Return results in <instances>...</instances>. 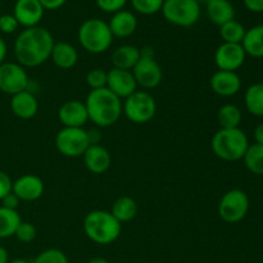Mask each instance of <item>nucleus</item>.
I'll return each instance as SVG.
<instances>
[{
	"label": "nucleus",
	"mask_w": 263,
	"mask_h": 263,
	"mask_svg": "<svg viewBox=\"0 0 263 263\" xmlns=\"http://www.w3.org/2000/svg\"><path fill=\"white\" fill-rule=\"evenodd\" d=\"M246 167L254 175L263 176V145H249L243 157Z\"/></svg>",
	"instance_id": "nucleus-29"
},
{
	"label": "nucleus",
	"mask_w": 263,
	"mask_h": 263,
	"mask_svg": "<svg viewBox=\"0 0 263 263\" xmlns=\"http://www.w3.org/2000/svg\"><path fill=\"white\" fill-rule=\"evenodd\" d=\"M20 202H21V200L18 199L17 195H15L14 193L10 192L9 194L5 195V197L2 199V203H3L2 207L8 208V210H14V211H17L18 205H20Z\"/></svg>",
	"instance_id": "nucleus-38"
},
{
	"label": "nucleus",
	"mask_w": 263,
	"mask_h": 263,
	"mask_svg": "<svg viewBox=\"0 0 263 263\" xmlns=\"http://www.w3.org/2000/svg\"><path fill=\"white\" fill-rule=\"evenodd\" d=\"M241 118L243 115L240 108L234 104H225L218 109L217 121L221 128H238Z\"/></svg>",
	"instance_id": "nucleus-28"
},
{
	"label": "nucleus",
	"mask_w": 263,
	"mask_h": 263,
	"mask_svg": "<svg viewBox=\"0 0 263 263\" xmlns=\"http://www.w3.org/2000/svg\"><path fill=\"white\" fill-rule=\"evenodd\" d=\"M246 108L251 115L256 117L263 116V81L253 84L247 89L244 95Z\"/></svg>",
	"instance_id": "nucleus-26"
},
{
	"label": "nucleus",
	"mask_w": 263,
	"mask_h": 263,
	"mask_svg": "<svg viewBox=\"0 0 263 263\" xmlns=\"http://www.w3.org/2000/svg\"><path fill=\"white\" fill-rule=\"evenodd\" d=\"M22 220L17 211L0 207V239L14 236Z\"/></svg>",
	"instance_id": "nucleus-27"
},
{
	"label": "nucleus",
	"mask_w": 263,
	"mask_h": 263,
	"mask_svg": "<svg viewBox=\"0 0 263 263\" xmlns=\"http://www.w3.org/2000/svg\"><path fill=\"white\" fill-rule=\"evenodd\" d=\"M84 163L86 168L91 174L100 175L104 174L109 170L112 164V157L108 152L107 148H104L100 144H92L87 148V151L84 153Z\"/></svg>",
	"instance_id": "nucleus-18"
},
{
	"label": "nucleus",
	"mask_w": 263,
	"mask_h": 263,
	"mask_svg": "<svg viewBox=\"0 0 263 263\" xmlns=\"http://www.w3.org/2000/svg\"><path fill=\"white\" fill-rule=\"evenodd\" d=\"M90 145L89 134L84 127H63L55 136L57 151L68 158L82 157Z\"/></svg>",
	"instance_id": "nucleus-9"
},
{
	"label": "nucleus",
	"mask_w": 263,
	"mask_h": 263,
	"mask_svg": "<svg viewBox=\"0 0 263 263\" xmlns=\"http://www.w3.org/2000/svg\"><path fill=\"white\" fill-rule=\"evenodd\" d=\"M32 263H69L66 254L59 249H46L41 252Z\"/></svg>",
	"instance_id": "nucleus-32"
},
{
	"label": "nucleus",
	"mask_w": 263,
	"mask_h": 263,
	"mask_svg": "<svg viewBox=\"0 0 263 263\" xmlns=\"http://www.w3.org/2000/svg\"><path fill=\"white\" fill-rule=\"evenodd\" d=\"M249 146L248 138L240 128H220L211 141L212 152L220 159L235 162L243 159Z\"/></svg>",
	"instance_id": "nucleus-4"
},
{
	"label": "nucleus",
	"mask_w": 263,
	"mask_h": 263,
	"mask_svg": "<svg viewBox=\"0 0 263 263\" xmlns=\"http://www.w3.org/2000/svg\"><path fill=\"white\" fill-rule=\"evenodd\" d=\"M50 59L58 68L71 69L77 64L79 51L72 44L61 41V43L54 44Z\"/></svg>",
	"instance_id": "nucleus-21"
},
{
	"label": "nucleus",
	"mask_w": 263,
	"mask_h": 263,
	"mask_svg": "<svg viewBox=\"0 0 263 263\" xmlns=\"http://www.w3.org/2000/svg\"><path fill=\"white\" fill-rule=\"evenodd\" d=\"M108 26L113 37H130L138 28V18L134 13L122 9L112 15Z\"/></svg>",
	"instance_id": "nucleus-20"
},
{
	"label": "nucleus",
	"mask_w": 263,
	"mask_h": 263,
	"mask_svg": "<svg viewBox=\"0 0 263 263\" xmlns=\"http://www.w3.org/2000/svg\"><path fill=\"white\" fill-rule=\"evenodd\" d=\"M12 185L13 181L8 176V174H5L4 171H0V202H2V199L5 195H8L12 192Z\"/></svg>",
	"instance_id": "nucleus-37"
},
{
	"label": "nucleus",
	"mask_w": 263,
	"mask_h": 263,
	"mask_svg": "<svg viewBox=\"0 0 263 263\" xmlns=\"http://www.w3.org/2000/svg\"><path fill=\"white\" fill-rule=\"evenodd\" d=\"M246 32L247 30L244 28V26L235 20L220 26V36L223 43L241 44Z\"/></svg>",
	"instance_id": "nucleus-30"
},
{
	"label": "nucleus",
	"mask_w": 263,
	"mask_h": 263,
	"mask_svg": "<svg viewBox=\"0 0 263 263\" xmlns=\"http://www.w3.org/2000/svg\"><path fill=\"white\" fill-rule=\"evenodd\" d=\"M7 44H5V41L0 37V64L4 63L5 57H7Z\"/></svg>",
	"instance_id": "nucleus-42"
},
{
	"label": "nucleus",
	"mask_w": 263,
	"mask_h": 263,
	"mask_svg": "<svg viewBox=\"0 0 263 263\" xmlns=\"http://www.w3.org/2000/svg\"><path fill=\"white\" fill-rule=\"evenodd\" d=\"M253 135H254V140H256V144L263 145V122L256 126Z\"/></svg>",
	"instance_id": "nucleus-41"
},
{
	"label": "nucleus",
	"mask_w": 263,
	"mask_h": 263,
	"mask_svg": "<svg viewBox=\"0 0 263 263\" xmlns=\"http://www.w3.org/2000/svg\"><path fill=\"white\" fill-rule=\"evenodd\" d=\"M86 84L91 90L107 87V72L100 68L91 69L86 74Z\"/></svg>",
	"instance_id": "nucleus-33"
},
{
	"label": "nucleus",
	"mask_w": 263,
	"mask_h": 263,
	"mask_svg": "<svg viewBox=\"0 0 263 263\" xmlns=\"http://www.w3.org/2000/svg\"><path fill=\"white\" fill-rule=\"evenodd\" d=\"M0 263H9V254L4 247H0Z\"/></svg>",
	"instance_id": "nucleus-43"
},
{
	"label": "nucleus",
	"mask_w": 263,
	"mask_h": 263,
	"mask_svg": "<svg viewBox=\"0 0 263 263\" xmlns=\"http://www.w3.org/2000/svg\"><path fill=\"white\" fill-rule=\"evenodd\" d=\"M140 49L134 45H122L118 46L112 53V64L113 68L125 69V71H133L134 67L140 59Z\"/></svg>",
	"instance_id": "nucleus-23"
},
{
	"label": "nucleus",
	"mask_w": 263,
	"mask_h": 263,
	"mask_svg": "<svg viewBox=\"0 0 263 263\" xmlns=\"http://www.w3.org/2000/svg\"><path fill=\"white\" fill-rule=\"evenodd\" d=\"M210 84L215 94L223 98H230L239 92L241 87V80L236 72L218 69L212 74Z\"/></svg>",
	"instance_id": "nucleus-17"
},
{
	"label": "nucleus",
	"mask_w": 263,
	"mask_h": 263,
	"mask_svg": "<svg viewBox=\"0 0 263 263\" xmlns=\"http://www.w3.org/2000/svg\"><path fill=\"white\" fill-rule=\"evenodd\" d=\"M55 44L53 35L41 26L25 28L14 41V57L22 67H39L51 55Z\"/></svg>",
	"instance_id": "nucleus-1"
},
{
	"label": "nucleus",
	"mask_w": 263,
	"mask_h": 263,
	"mask_svg": "<svg viewBox=\"0 0 263 263\" xmlns=\"http://www.w3.org/2000/svg\"><path fill=\"white\" fill-rule=\"evenodd\" d=\"M141 57L133 72L138 86H141L145 90L156 89L159 86L163 80V71L158 62L154 59L153 49L143 48L140 49Z\"/></svg>",
	"instance_id": "nucleus-8"
},
{
	"label": "nucleus",
	"mask_w": 263,
	"mask_h": 263,
	"mask_svg": "<svg viewBox=\"0 0 263 263\" xmlns=\"http://www.w3.org/2000/svg\"><path fill=\"white\" fill-rule=\"evenodd\" d=\"M58 118L64 127H84L89 121L86 105L80 100H68L59 108Z\"/></svg>",
	"instance_id": "nucleus-16"
},
{
	"label": "nucleus",
	"mask_w": 263,
	"mask_h": 263,
	"mask_svg": "<svg viewBox=\"0 0 263 263\" xmlns=\"http://www.w3.org/2000/svg\"><path fill=\"white\" fill-rule=\"evenodd\" d=\"M89 120L98 127H109L122 115V102L109 89L91 90L85 100Z\"/></svg>",
	"instance_id": "nucleus-2"
},
{
	"label": "nucleus",
	"mask_w": 263,
	"mask_h": 263,
	"mask_svg": "<svg viewBox=\"0 0 263 263\" xmlns=\"http://www.w3.org/2000/svg\"><path fill=\"white\" fill-rule=\"evenodd\" d=\"M247 9L254 13L263 12V0H243Z\"/></svg>",
	"instance_id": "nucleus-40"
},
{
	"label": "nucleus",
	"mask_w": 263,
	"mask_h": 263,
	"mask_svg": "<svg viewBox=\"0 0 263 263\" xmlns=\"http://www.w3.org/2000/svg\"><path fill=\"white\" fill-rule=\"evenodd\" d=\"M18 21L13 14H3L0 15V31L3 33H13L17 31Z\"/></svg>",
	"instance_id": "nucleus-36"
},
{
	"label": "nucleus",
	"mask_w": 263,
	"mask_h": 263,
	"mask_svg": "<svg viewBox=\"0 0 263 263\" xmlns=\"http://www.w3.org/2000/svg\"><path fill=\"white\" fill-rule=\"evenodd\" d=\"M84 231L94 243L108 246L117 240L122 231V225L108 211L95 210L85 216Z\"/></svg>",
	"instance_id": "nucleus-3"
},
{
	"label": "nucleus",
	"mask_w": 263,
	"mask_h": 263,
	"mask_svg": "<svg viewBox=\"0 0 263 263\" xmlns=\"http://www.w3.org/2000/svg\"><path fill=\"white\" fill-rule=\"evenodd\" d=\"M36 234H37V230H36L35 225L31 222H21L20 226H18L17 231H15L14 236L22 243H31L33 239L36 238Z\"/></svg>",
	"instance_id": "nucleus-34"
},
{
	"label": "nucleus",
	"mask_w": 263,
	"mask_h": 263,
	"mask_svg": "<svg viewBox=\"0 0 263 263\" xmlns=\"http://www.w3.org/2000/svg\"><path fill=\"white\" fill-rule=\"evenodd\" d=\"M79 41L89 53L102 54L112 45L113 35L107 22L99 18H90L80 26Z\"/></svg>",
	"instance_id": "nucleus-5"
},
{
	"label": "nucleus",
	"mask_w": 263,
	"mask_h": 263,
	"mask_svg": "<svg viewBox=\"0 0 263 263\" xmlns=\"http://www.w3.org/2000/svg\"><path fill=\"white\" fill-rule=\"evenodd\" d=\"M156 99L148 91H138L126 98L122 103V113L130 122L143 125L149 122L156 116Z\"/></svg>",
	"instance_id": "nucleus-7"
},
{
	"label": "nucleus",
	"mask_w": 263,
	"mask_h": 263,
	"mask_svg": "<svg viewBox=\"0 0 263 263\" xmlns=\"http://www.w3.org/2000/svg\"><path fill=\"white\" fill-rule=\"evenodd\" d=\"M107 89L120 99H126L138 90V84L131 71L112 68L107 72Z\"/></svg>",
	"instance_id": "nucleus-13"
},
{
	"label": "nucleus",
	"mask_w": 263,
	"mask_h": 263,
	"mask_svg": "<svg viewBox=\"0 0 263 263\" xmlns=\"http://www.w3.org/2000/svg\"><path fill=\"white\" fill-rule=\"evenodd\" d=\"M249 211V198L243 190L231 189L226 192L218 203V215L228 223L240 222Z\"/></svg>",
	"instance_id": "nucleus-10"
},
{
	"label": "nucleus",
	"mask_w": 263,
	"mask_h": 263,
	"mask_svg": "<svg viewBox=\"0 0 263 263\" xmlns=\"http://www.w3.org/2000/svg\"><path fill=\"white\" fill-rule=\"evenodd\" d=\"M44 7L39 0H17L13 8V15L20 26L26 28L39 26L44 17Z\"/></svg>",
	"instance_id": "nucleus-14"
},
{
	"label": "nucleus",
	"mask_w": 263,
	"mask_h": 263,
	"mask_svg": "<svg viewBox=\"0 0 263 263\" xmlns=\"http://www.w3.org/2000/svg\"><path fill=\"white\" fill-rule=\"evenodd\" d=\"M164 0H131L134 9L144 15H152L162 10Z\"/></svg>",
	"instance_id": "nucleus-31"
},
{
	"label": "nucleus",
	"mask_w": 263,
	"mask_h": 263,
	"mask_svg": "<svg viewBox=\"0 0 263 263\" xmlns=\"http://www.w3.org/2000/svg\"><path fill=\"white\" fill-rule=\"evenodd\" d=\"M87 263H109L105 258H100V257H95V258L90 259Z\"/></svg>",
	"instance_id": "nucleus-44"
},
{
	"label": "nucleus",
	"mask_w": 263,
	"mask_h": 263,
	"mask_svg": "<svg viewBox=\"0 0 263 263\" xmlns=\"http://www.w3.org/2000/svg\"><path fill=\"white\" fill-rule=\"evenodd\" d=\"M138 203L131 197H120L112 205V213L118 222H128L138 215Z\"/></svg>",
	"instance_id": "nucleus-25"
},
{
	"label": "nucleus",
	"mask_w": 263,
	"mask_h": 263,
	"mask_svg": "<svg viewBox=\"0 0 263 263\" xmlns=\"http://www.w3.org/2000/svg\"><path fill=\"white\" fill-rule=\"evenodd\" d=\"M44 182L36 175H23L13 181L12 193H14L18 199L23 202H35L40 199L44 194Z\"/></svg>",
	"instance_id": "nucleus-15"
},
{
	"label": "nucleus",
	"mask_w": 263,
	"mask_h": 263,
	"mask_svg": "<svg viewBox=\"0 0 263 263\" xmlns=\"http://www.w3.org/2000/svg\"><path fill=\"white\" fill-rule=\"evenodd\" d=\"M247 55L253 58H263V25L254 26L247 30L246 36L241 41Z\"/></svg>",
	"instance_id": "nucleus-24"
},
{
	"label": "nucleus",
	"mask_w": 263,
	"mask_h": 263,
	"mask_svg": "<svg viewBox=\"0 0 263 263\" xmlns=\"http://www.w3.org/2000/svg\"><path fill=\"white\" fill-rule=\"evenodd\" d=\"M98 8L105 13H117L123 9L127 0H95Z\"/></svg>",
	"instance_id": "nucleus-35"
},
{
	"label": "nucleus",
	"mask_w": 263,
	"mask_h": 263,
	"mask_svg": "<svg viewBox=\"0 0 263 263\" xmlns=\"http://www.w3.org/2000/svg\"><path fill=\"white\" fill-rule=\"evenodd\" d=\"M28 87V74L25 67L14 62L0 64V91L13 95L25 91Z\"/></svg>",
	"instance_id": "nucleus-11"
},
{
	"label": "nucleus",
	"mask_w": 263,
	"mask_h": 263,
	"mask_svg": "<svg viewBox=\"0 0 263 263\" xmlns=\"http://www.w3.org/2000/svg\"><path fill=\"white\" fill-rule=\"evenodd\" d=\"M10 109L15 117L21 120H31L39 112V102L28 90L13 95L10 99Z\"/></svg>",
	"instance_id": "nucleus-19"
},
{
	"label": "nucleus",
	"mask_w": 263,
	"mask_h": 263,
	"mask_svg": "<svg viewBox=\"0 0 263 263\" xmlns=\"http://www.w3.org/2000/svg\"><path fill=\"white\" fill-rule=\"evenodd\" d=\"M41 3V5L44 7V9L48 10H57L59 8L63 7L66 4L67 0H39Z\"/></svg>",
	"instance_id": "nucleus-39"
},
{
	"label": "nucleus",
	"mask_w": 263,
	"mask_h": 263,
	"mask_svg": "<svg viewBox=\"0 0 263 263\" xmlns=\"http://www.w3.org/2000/svg\"><path fill=\"white\" fill-rule=\"evenodd\" d=\"M162 14L172 25L190 27L199 21L200 4L197 0H164Z\"/></svg>",
	"instance_id": "nucleus-6"
},
{
	"label": "nucleus",
	"mask_w": 263,
	"mask_h": 263,
	"mask_svg": "<svg viewBox=\"0 0 263 263\" xmlns=\"http://www.w3.org/2000/svg\"><path fill=\"white\" fill-rule=\"evenodd\" d=\"M9 263H31V262H28V261H26V259H14V261H12V262H9Z\"/></svg>",
	"instance_id": "nucleus-45"
},
{
	"label": "nucleus",
	"mask_w": 263,
	"mask_h": 263,
	"mask_svg": "<svg viewBox=\"0 0 263 263\" xmlns=\"http://www.w3.org/2000/svg\"><path fill=\"white\" fill-rule=\"evenodd\" d=\"M247 54L241 44L222 43L215 53V63L220 71L235 72L244 64Z\"/></svg>",
	"instance_id": "nucleus-12"
},
{
	"label": "nucleus",
	"mask_w": 263,
	"mask_h": 263,
	"mask_svg": "<svg viewBox=\"0 0 263 263\" xmlns=\"http://www.w3.org/2000/svg\"><path fill=\"white\" fill-rule=\"evenodd\" d=\"M197 2L198 3H200V2H205V3H207V2H210V0H197Z\"/></svg>",
	"instance_id": "nucleus-46"
},
{
	"label": "nucleus",
	"mask_w": 263,
	"mask_h": 263,
	"mask_svg": "<svg viewBox=\"0 0 263 263\" xmlns=\"http://www.w3.org/2000/svg\"><path fill=\"white\" fill-rule=\"evenodd\" d=\"M207 15L216 26H222L235 17V9L229 0H210L207 2Z\"/></svg>",
	"instance_id": "nucleus-22"
}]
</instances>
